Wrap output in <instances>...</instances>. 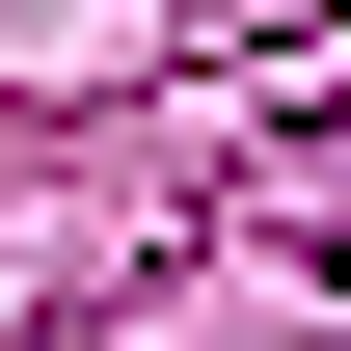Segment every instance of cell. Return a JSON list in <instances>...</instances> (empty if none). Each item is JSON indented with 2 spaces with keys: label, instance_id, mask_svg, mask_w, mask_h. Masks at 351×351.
<instances>
[{
  "label": "cell",
  "instance_id": "obj_1",
  "mask_svg": "<svg viewBox=\"0 0 351 351\" xmlns=\"http://www.w3.org/2000/svg\"><path fill=\"white\" fill-rule=\"evenodd\" d=\"M298 270H351V217H298Z\"/></svg>",
  "mask_w": 351,
  "mask_h": 351
}]
</instances>
